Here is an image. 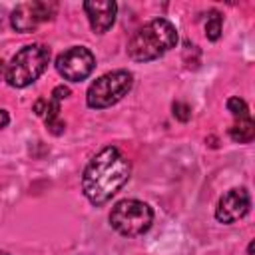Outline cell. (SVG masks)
Wrapping results in <instances>:
<instances>
[{"label":"cell","instance_id":"cell-1","mask_svg":"<svg viewBox=\"0 0 255 255\" xmlns=\"http://www.w3.org/2000/svg\"><path fill=\"white\" fill-rule=\"evenodd\" d=\"M131 163L114 145L100 149L84 167L82 191L92 205H104L110 201L129 179Z\"/></svg>","mask_w":255,"mask_h":255},{"label":"cell","instance_id":"cell-11","mask_svg":"<svg viewBox=\"0 0 255 255\" xmlns=\"http://www.w3.org/2000/svg\"><path fill=\"white\" fill-rule=\"evenodd\" d=\"M229 137L237 143H249L255 137V124L251 118L235 120V124L229 128Z\"/></svg>","mask_w":255,"mask_h":255},{"label":"cell","instance_id":"cell-2","mask_svg":"<svg viewBox=\"0 0 255 255\" xmlns=\"http://www.w3.org/2000/svg\"><path fill=\"white\" fill-rule=\"evenodd\" d=\"M175 26L165 18H155L133 32V36L128 42V56L133 62H149L175 48Z\"/></svg>","mask_w":255,"mask_h":255},{"label":"cell","instance_id":"cell-5","mask_svg":"<svg viewBox=\"0 0 255 255\" xmlns=\"http://www.w3.org/2000/svg\"><path fill=\"white\" fill-rule=\"evenodd\" d=\"M133 86V76L128 70H114L100 76L90 84L86 94V104L94 110H104L118 104Z\"/></svg>","mask_w":255,"mask_h":255},{"label":"cell","instance_id":"cell-13","mask_svg":"<svg viewBox=\"0 0 255 255\" xmlns=\"http://www.w3.org/2000/svg\"><path fill=\"white\" fill-rule=\"evenodd\" d=\"M227 110L231 112V116H233L235 120H241V118H251L247 104H245L241 98H237V96H233V98H229V100H227Z\"/></svg>","mask_w":255,"mask_h":255},{"label":"cell","instance_id":"cell-16","mask_svg":"<svg viewBox=\"0 0 255 255\" xmlns=\"http://www.w3.org/2000/svg\"><path fill=\"white\" fill-rule=\"evenodd\" d=\"M8 122H10V116H8V112L0 108V129H2V128H6V126H8Z\"/></svg>","mask_w":255,"mask_h":255},{"label":"cell","instance_id":"cell-6","mask_svg":"<svg viewBox=\"0 0 255 255\" xmlns=\"http://www.w3.org/2000/svg\"><path fill=\"white\" fill-rule=\"evenodd\" d=\"M96 68V58L86 46H72L56 58L58 74L68 82L86 80Z\"/></svg>","mask_w":255,"mask_h":255},{"label":"cell","instance_id":"cell-18","mask_svg":"<svg viewBox=\"0 0 255 255\" xmlns=\"http://www.w3.org/2000/svg\"><path fill=\"white\" fill-rule=\"evenodd\" d=\"M0 255H8V253H4V251H0Z\"/></svg>","mask_w":255,"mask_h":255},{"label":"cell","instance_id":"cell-7","mask_svg":"<svg viewBox=\"0 0 255 255\" xmlns=\"http://www.w3.org/2000/svg\"><path fill=\"white\" fill-rule=\"evenodd\" d=\"M58 6L54 2H42V0H34V2H22L12 10L10 16V24L16 32H32L36 30L42 22L52 20V16L56 14Z\"/></svg>","mask_w":255,"mask_h":255},{"label":"cell","instance_id":"cell-10","mask_svg":"<svg viewBox=\"0 0 255 255\" xmlns=\"http://www.w3.org/2000/svg\"><path fill=\"white\" fill-rule=\"evenodd\" d=\"M34 112L44 118L46 128L50 129V133H54V135L64 133L66 124L60 120V100H56V98H52V96H50L48 100L42 98V100H38V102L34 104Z\"/></svg>","mask_w":255,"mask_h":255},{"label":"cell","instance_id":"cell-12","mask_svg":"<svg viewBox=\"0 0 255 255\" xmlns=\"http://www.w3.org/2000/svg\"><path fill=\"white\" fill-rule=\"evenodd\" d=\"M205 36H207V40H211V42L219 40V36H221V14H219L217 10H211L209 16H207V22H205Z\"/></svg>","mask_w":255,"mask_h":255},{"label":"cell","instance_id":"cell-4","mask_svg":"<svg viewBox=\"0 0 255 255\" xmlns=\"http://www.w3.org/2000/svg\"><path fill=\"white\" fill-rule=\"evenodd\" d=\"M153 223V209L139 199H122L110 211V225L124 237L143 235Z\"/></svg>","mask_w":255,"mask_h":255},{"label":"cell","instance_id":"cell-14","mask_svg":"<svg viewBox=\"0 0 255 255\" xmlns=\"http://www.w3.org/2000/svg\"><path fill=\"white\" fill-rule=\"evenodd\" d=\"M173 116L179 120V122H187L191 118V108L183 102H175L173 104Z\"/></svg>","mask_w":255,"mask_h":255},{"label":"cell","instance_id":"cell-17","mask_svg":"<svg viewBox=\"0 0 255 255\" xmlns=\"http://www.w3.org/2000/svg\"><path fill=\"white\" fill-rule=\"evenodd\" d=\"M2 72H4V62L0 60V78H2Z\"/></svg>","mask_w":255,"mask_h":255},{"label":"cell","instance_id":"cell-3","mask_svg":"<svg viewBox=\"0 0 255 255\" xmlns=\"http://www.w3.org/2000/svg\"><path fill=\"white\" fill-rule=\"evenodd\" d=\"M50 62V48L44 44H28L14 54L6 68V82L12 88H26L34 84Z\"/></svg>","mask_w":255,"mask_h":255},{"label":"cell","instance_id":"cell-15","mask_svg":"<svg viewBox=\"0 0 255 255\" xmlns=\"http://www.w3.org/2000/svg\"><path fill=\"white\" fill-rule=\"evenodd\" d=\"M50 96L62 102L64 98H68V96H70V88H68V86H64V84H62V86H56V88L52 90V94H50Z\"/></svg>","mask_w":255,"mask_h":255},{"label":"cell","instance_id":"cell-8","mask_svg":"<svg viewBox=\"0 0 255 255\" xmlns=\"http://www.w3.org/2000/svg\"><path fill=\"white\" fill-rule=\"evenodd\" d=\"M251 207V197L245 187H233L225 191L215 207V219L219 223H233L249 213Z\"/></svg>","mask_w":255,"mask_h":255},{"label":"cell","instance_id":"cell-9","mask_svg":"<svg viewBox=\"0 0 255 255\" xmlns=\"http://www.w3.org/2000/svg\"><path fill=\"white\" fill-rule=\"evenodd\" d=\"M84 12L90 20L92 30L96 34H104L116 22L118 4L112 2V0H86L84 2Z\"/></svg>","mask_w":255,"mask_h":255}]
</instances>
